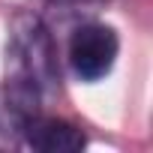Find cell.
<instances>
[{
    "instance_id": "6da1fadb",
    "label": "cell",
    "mask_w": 153,
    "mask_h": 153,
    "mask_svg": "<svg viewBox=\"0 0 153 153\" xmlns=\"http://www.w3.org/2000/svg\"><path fill=\"white\" fill-rule=\"evenodd\" d=\"M57 87H60V63L48 24L33 12H18L9 24L6 90L0 99L18 132L27 117L39 114L42 99Z\"/></svg>"
},
{
    "instance_id": "7a4b0ae2",
    "label": "cell",
    "mask_w": 153,
    "mask_h": 153,
    "mask_svg": "<svg viewBox=\"0 0 153 153\" xmlns=\"http://www.w3.org/2000/svg\"><path fill=\"white\" fill-rule=\"evenodd\" d=\"M117 57H120V36L111 24H105V21L75 24L69 45H66V60L78 81H84V84L102 81L105 75H111Z\"/></svg>"
},
{
    "instance_id": "3957f363",
    "label": "cell",
    "mask_w": 153,
    "mask_h": 153,
    "mask_svg": "<svg viewBox=\"0 0 153 153\" xmlns=\"http://www.w3.org/2000/svg\"><path fill=\"white\" fill-rule=\"evenodd\" d=\"M18 144L42 150V153H63V150H81L87 144V138L75 123L60 120V117H45L39 111L21 123Z\"/></svg>"
},
{
    "instance_id": "277c9868",
    "label": "cell",
    "mask_w": 153,
    "mask_h": 153,
    "mask_svg": "<svg viewBox=\"0 0 153 153\" xmlns=\"http://www.w3.org/2000/svg\"><path fill=\"white\" fill-rule=\"evenodd\" d=\"M51 3H57V6H63V9H78V6H90V3H96V0H51Z\"/></svg>"
}]
</instances>
